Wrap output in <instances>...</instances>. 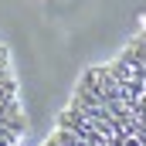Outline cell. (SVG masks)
<instances>
[{
  "label": "cell",
  "mask_w": 146,
  "mask_h": 146,
  "mask_svg": "<svg viewBox=\"0 0 146 146\" xmlns=\"http://www.w3.org/2000/svg\"><path fill=\"white\" fill-rule=\"evenodd\" d=\"M21 136H24V109L17 95V78L7 48L0 44V146H21Z\"/></svg>",
  "instance_id": "obj_1"
}]
</instances>
